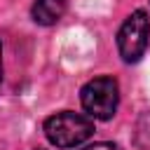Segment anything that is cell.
Returning <instances> with one entry per match:
<instances>
[{
    "instance_id": "2",
    "label": "cell",
    "mask_w": 150,
    "mask_h": 150,
    "mask_svg": "<svg viewBox=\"0 0 150 150\" xmlns=\"http://www.w3.org/2000/svg\"><path fill=\"white\" fill-rule=\"evenodd\" d=\"M80 101L82 108L87 110L89 117L94 120H110L117 112V103H120V87L115 77L101 75L89 80L82 91H80Z\"/></svg>"
},
{
    "instance_id": "5",
    "label": "cell",
    "mask_w": 150,
    "mask_h": 150,
    "mask_svg": "<svg viewBox=\"0 0 150 150\" xmlns=\"http://www.w3.org/2000/svg\"><path fill=\"white\" fill-rule=\"evenodd\" d=\"M134 136H136V145L141 150H150V110L138 117Z\"/></svg>"
},
{
    "instance_id": "1",
    "label": "cell",
    "mask_w": 150,
    "mask_h": 150,
    "mask_svg": "<svg viewBox=\"0 0 150 150\" xmlns=\"http://www.w3.org/2000/svg\"><path fill=\"white\" fill-rule=\"evenodd\" d=\"M91 134H94V117H89V115L61 110L45 120V136L56 148L82 145Z\"/></svg>"
},
{
    "instance_id": "6",
    "label": "cell",
    "mask_w": 150,
    "mask_h": 150,
    "mask_svg": "<svg viewBox=\"0 0 150 150\" xmlns=\"http://www.w3.org/2000/svg\"><path fill=\"white\" fill-rule=\"evenodd\" d=\"M82 150H122V145H117V143H112V141H98V143L84 145Z\"/></svg>"
},
{
    "instance_id": "7",
    "label": "cell",
    "mask_w": 150,
    "mask_h": 150,
    "mask_svg": "<svg viewBox=\"0 0 150 150\" xmlns=\"http://www.w3.org/2000/svg\"><path fill=\"white\" fill-rule=\"evenodd\" d=\"M0 82H2V47H0Z\"/></svg>"
},
{
    "instance_id": "8",
    "label": "cell",
    "mask_w": 150,
    "mask_h": 150,
    "mask_svg": "<svg viewBox=\"0 0 150 150\" xmlns=\"http://www.w3.org/2000/svg\"><path fill=\"white\" fill-rule=\"evenodd\" d=\"M38 150H42V148H38Z\"/></svg>"
},
{
    "instance_id": "4",
    "label": "cell",
    "mask_w": 150,
    "mask_h": 150,
    "mask_svg": "<svg viewBox=\"0 0 150 150\" xmlns=\"http://www.w3.org/2000/svg\"><path fill=\"white\" fill-rule=\"evenodd\" d=\"M66 14V0H35L30 7V16L40 26H54Z\"/></svg>"
},
{
    "instance_id": "3",
    "label": "cell",
    "mask_w": 150,
    "mask_h": 150,
    "mask_svg": "<svg viewBox=\"0 0 150 150\" xmlns=\"http://www.w3.org/2000/svg\"><path fill=\"white\" fill-rule=\"evenodd\" d=\"M148 38H150V19L145 9H136L127 16V21L122 23L120 33H117V49L124 63H136L145 47H148Z\"/></svg>"
}]
</instances>
